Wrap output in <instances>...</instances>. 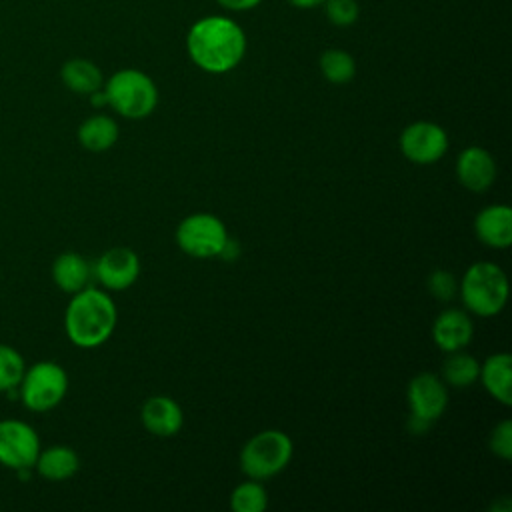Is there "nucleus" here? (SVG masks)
I'll list each match as a JSON object with an SVG mask.
<instances>
[{"label":"nucleus","instance_id":"1","mask_svg":"<svg viewBox=\"0 0 512 512\" xmlns=\"http://www.w3.org/2000/svg\"><path fill=\"white\" fill-rule=\"evenodd\" d=\"M186 50L200 70L226 74L242 62L246 54V34L242 26L228 16H204L190 26Z\"/></svg>","mask_w":512,"mask_h":512},{"label":"nucleus","instance_id":"2","mask_svg":"<svg viewBox=\"0 0 512 512\" xmlns=\"http://www.w3.org/2000/svg\"><path fill=\"white\" fill-rule=\"evenodd\" d=\"M118 310L104 288L86 286L72 294L64 310V332L78 348L102 346L116 330Z\"/></svg>","mask_w":512,"mask_h":512},{"label":"nucleus","instance_id":"3","mask_svg":"<svg viewBox=\"0 0 512 512\" xmlns=\"http://www.w3.org/2000/svg\"><path fill=\"white\" fill-rule=\"evenodd\" d=\"M108 106L124 118L140 120L154 112L158 104V88L154 80L136 68L114 72L102 86Z\"/></svg>","mask_w":512,"mask_h":512},{"label":"nucleus","instance_id":"4","mask_svg":"<svg viewBox=\"0 0 512 512\" xmlns=\"http://www.w3.org/2000/svg\"><path fill=\"white\" fill-rule=\"evenodd\" d=\"M466 310L490 318L502 312L508 300V278L494 262L472 264L458 286Z\"/></svg>","mask_w":512,"mask_h":512},{"label":"nucleus","instance_id":"5","mask_svg":"<svg viewBox=\"0 0 512 512\" xmlns=\"http://www.w3.org/2000/svg\"><path fill=\"white\" fill-rule=\"evenodd\" d=\"M294 444L282 430L270 428L254 434L240 450V468L252 480L280 474L292 460Z\"/></svg>","mask_w":512,"mask_h":512},{"label":"nucleus","instance_id":"6","mask_svg":"<svg viewBox=\"0 0 512 512\" xmlns=\"http://www.w3.org/2000/svg\"><path fill=\"white\" fill-rule=\"evenodd\" d=\"M16 392L30 412H48L64 400L68 392V374L58 362H34L32 366H26Z\"/></svg>","mask_w":512,"mask_h":512},{"label":"nucleus","instance_id":"7","mask_svg":"<svg viewBox=\"0 0 512 512\" xmlns=\"http://www.w3.org/2000/svg\"><path fill=\"white\" fill-rule=\"evenodd\" d=\"M224 222L208 212H196L180 220L176 228V244L192 258H216L228 242Z\"/></svg>","mask_w":512,"mask_h":512},{"label":"nucleus","instance_id":"8","mask_svg":"<svg viewBox=\"0 0 512 512\" xmlns=\"http://www.w3.org/2000/svg\"><path fill=\"white\" fill-rule=\"evenodd\" d=\"M42 444L32 424L18 418L0 420V464L14 472L34 470Z\"/></svg>","mask_w":512,"mask_h":512},{"label":"nucleus","instance_id":"9","mask_svg":"<svg viewBox=\"0 0 512 512\" xmlns=\"http://www.w3.org/2000/svg\"><path fill=\"white\" fill-rule=\"evenodd\" d=\"M400 150L414 164H434L448 150V134L436 122L418 120L402 130Z\"/></svg>","mask_w":512,"mask_h":512},{"label":"nucleus","instance_id":"10","mask_svg":"<svg viewBox=\"0 0 512 512\" xmlns=\"http://www.w3.org/2000/svg\"><path fill=\"white\" fill-rule=\"evenodd\" d=\"M92 276L104 290L122 292L140 276V258L132 248L114 246L102 252L92 264Z\"/></svg>","mask_w":512,"mask_h":512},{"label":"nucleus","instance_id":"11","mask_svg":"<svg viewBox=\"0 0 512 512\" xmlns=\"http://www.w3.org/2000/svg\"><path fill=\"white\" fill-rule=\"evenodd\" d=\"M408 406L410 414L436 422L448 406V388L444 380L430 372L414 376L408 384Z\"/></svg>","mask_w":512,"mask_h":512},{"label":"nucleus","instance_id":"12","mask_svg":"<svg viewBox=\"0 0 512 512\" xmlns=\"http://www.w3.org/2000/svg\"><path fill=\"white\" fill-rule=\"evenodd\" d=\"M458 182L470 192H484L496 180V162L492 154L480 146H468L456 160Z\"/></svg>","mask_w":512,"mask_h":512},{"label":"nucleus","instance_id":"13","mask_svg":"<svg viewBox=\"0 0 512 512\" xmlns=\"http://www.w3.org/2000/svg\"><path fill=\"white\" fill-rule=\"evenodd\" d=\"M474 334L470 316L460 308L442 310L432 324V340L442 352L464 350Z\"/></svg>","mask_w":512,"mask_h":512},{"label":"nucleus","instance_id":"14","mask_svg":"<svg viewBox=\"0 0 512 512\" xmlns=\"http://www.w3.org/2000/svg\"><path fill=\"white\" fill-rule=\"evenodd\" d=\"M476 238L490 248H508L512 244V208L508 204H490L474 218Z\"/></svg>","mask_w":512,"mask_h":512},{"label":"nucleus","instance_id":"15","mask_svg":"<svg viewBox=\"0 0 512 512\" xmlns=\"http://www.w3.org/2000/svg\"><path fill=\"white\" fill-rule=\"evenodd\" d=\"M144 428L160 438H168L180 432L184 424V412L180 404L170 396H150L140 412Z\"/></svg>","mask_w":512,"mask_h":512},{"label":"nucleus","instance_id":"16","mask_svg":"<svg viewBox=\"0 0 512 512\" xmlns=\"http://www.w3.org/2000/svg\"><path fill=\"white\" fill-rule=\"evenodd\" d=\"M92 264L78 252H62L56 256L52 262V280L54 284L66 292V294H76L82 288L90 286L92 280Z\"/></svg>","mask_w":512,"mask_h":512},{"label":"nucleus","instance_id":"17","mask_svg":"<svg viewBox=\"0 0 512 512\" xmlns=\"http://www.w3.org/2000/svg\"><path fill=\"white\" fill-rule=\"evenodd\" d=\"M482 386L500 404H512V356L508 352H496L480 364Z\"/></svg>","mask_w":512,"mask_h":512},{"label":"nucleus","instance_id":"18","mask_svg":"<svg viewBox=\"0 0 512 512\" xmlns=\"http://www.w3.org/2000/svg\"><path fill=\"white\" fill-rule=\"evenodd\" d=\"M80 468V458L74 448L66 444H52L40 448L34 462V470L48 482H64L72 478Z\"/></svg>","mask_w":512,"mask_h":512},{"label":"nucleus","instance_id":"19","mask_svg":"<svg viewBox=\"0 0 512 512\" xmlns=\"http://www.w3.org/2000/svg\"><path fill=\"white\" fill-rule=\"evenodd\" d=\"M120 130L112 116L94 114L78 126V142L90 152H106L118 142Z\"/></svg>","mask_w":512,"mask_h":512},{"label":"nucleus","instance_id":"20","mask_svg":"<svg viewBox=\"0 0 512 512\" xmlns=\"http://www.w3.org/2000/svg\"><path fill=\"white\" fill-rule=\"evenodd\" d=\"M64 86L76 94H92L104 86L102 70L88 58H70L60 68Z\"/></svg>","mask_w":512,"mask_h":512},{"label":"nucleus","instance_id":"21","mask_svg":"<svg viewBox=\"0 0 512 512\" xmlns=\"http://www.w3.org/2000/svg\"><path fill=\"white\" fill-rule=\"evenodd\" d=\"M480 376V362L462 350L448 352V358L442 364V380L452 388H468L476 384Z\"/></svg>","mask_w":512,"mask_h":512},{"label":"nucleus","instance_id":"22","mask_svg":"<svg viewBox=\"0 0 512 512\" xmlns=\"http://www.w3.org/2000/svg\"><path fill=\"white\" fill-rule=\"evenodd\" d=\"M320 72L332 84H346L356 74V62L350 52L342 48H328L320 54Z\"/></svg>","mask_w":512,"mask_h":512},{"label":"nucleus","instance_id":"23","mask_svg":"<svg viewBox=\"0 0 512 512\" xmlns=\"http://www.w3.org/2000/svg\"><path fill=\"white\" fill-rule=\"evenodd\" d=\"M268 506V494L258 480L238 484L230 494V508L234 512H264Z\"/></svg>","mask_w":512,"mask_h":512},{"label":"nucleus","instance_id":"24","mask_svg":"<svg viewBox=\"0 0 512 512\" xmlns=\"http://www.w3.org/2000/svg\"><path fill=\"white\" fill-rule=\"evenodd\" d=\"M24 356L8 344H0V392H14L24 376Z\"/></svg>","mask_w":512,"mask_h":512},{"label":"nucleus","instance_id":"25","mask_svg":"<svg viewBox=\"0 0 512 512\" xmlns=\"http://www.w3.org/2000/svg\"><path fill=\"white\" fill-rule=\"evenodd\" d=\"M324 12L330 24L346 28L358 20L360 8L356 0H324Z\"/></svg>","mask_w":512,"mask_h":512},{"label":"nucleus","instance_id":"26","mask_svg":"<svg viewBox=\"0 0 512 512\" xmlns=\"http://www.w3.org/2000/svg\"><path fill=\"white\" fill-rule=\"evenodd\" d=\"M428 290L438 300H452L458 292V284L452 272L448 270H434L428 276Z\"/></svg>","mask_w":512,"mask_h":512},{"label":"nucleus","instance_id":"27","mask_svg":"<svg viewBox=\"0 0 512 512\" xmlns=\"http://www.w3.org/2000/svg\"><path fill=\"white\" fill-rule=\"evenodd\" d=\"M488 444L492 454H496L502 460H510L512 458V422L502 420L500 424H496Z\"/></svg>","mask_w":512,"mask_h":512},{"label":"nucleus","instance_id":"28","mask_svg":"<svg viewBox=\"0 0 512 512\" xmlns=\"http://www.w3.org/2000/svg\"><path fill=\"white\" fill-rule=\"evenodd\" d=\"M222 8L230 10V12H246L256 8L262 0H216Z\"/></svg>","mask_w":512,"mask_h":512},{"label":"nucleus","instance_id":"29","mask_svg":"<svg viewBox=\"0 0 512 512\" xmlns=\"http://www.w3.org/2000/svg\"><path fill=\"white\" fill-rule=\"evenodd\" d=\"M430 426H432V422H428L424 418H418L414 414H410V418H408V432L410 434H424Z\"/></svg>","mask_w":512,"mask_h":512},{"label":"nucleus","instance_id":"30","mask_svg":"<svg viewBox=\"0 0 512 512\" xmlns=\"http://www.w3.org/2000/svg\"><path fill=\"white\" fill-rule=\"evenodd\" d=\"M88 96H90L92 106H96V108L108 106V100H106V94H104V90H102V88H100V90H96V92H92V94H88Z\"/></svg>","mask_w":512,"mask_h":512},{"label":"nucleus","instance_id":"31","mask_svg":"<svg viewBox=\"0 0 512 512\" xmlns=\"http://www.w3.org/2000/svg\"><path fill=\"white\" fill-rule=\"evenodd\" d=\"M288 4L296 6V8H316L320 6L324 0H286Z\"/></svg>","mask_w":512,"mask_h":512}]
</instances>
